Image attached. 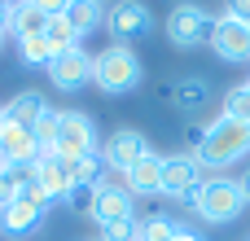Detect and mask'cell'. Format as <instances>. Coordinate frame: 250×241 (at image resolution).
Masks as SVG:
<instances>
[{
  "instance_id": "6da1fadb",
  "label": "cell",
  "mask_w": 250,
  "mask_h": 241,
  "mask_svg": "<svg viewBox=\"0 0 250 241\" xmlns=\"http://www.w3.org/2000/svg\"><path fill=\"white\" fill-rule=\"evenodd\" d=\"M193 158H198L202 171H211V176H220V171H229L233 162L250 158V123H237V119H229V114L211 119V123L202 127V141H198Z\"/></svg>"
},
{
  "instance_id": "7a4b0ae2",
  "label": "cell",
  "mask_w": 250,
  "mask_h": 241,
  "mask_svg": "<svg viewBox=\"0 0 250 241\" xmlns=\"http://www.w3.org/2000/svg\"><path fill=\"white\" fill-rule=\"evenodd\" d=\"M141 79H145V66L132 44H105L101 53H92V83L105 97H127L141 88Z\"/></svg>"
},
{
  "instance_id": "3957f363",
  "label": "cell",
  "mask_w": 250,
  "mask_h": 241,
  "mask_svg": "<svg viewBox=\"0 0 250 241\" xmlns=\"http://www.w3.org/2000/svg\"><path fill=\"white\" fill-rule=\"evenodd\" d=\"M193 211H198V220H202V224H215V228L233 224V220L246 211L242 180H237V176H229V171L207 176V180H202V189L193 193Z\"/></svg>"
},
{
  "instance_id": "277c9868",
  "label": "cell",
  "mask_w": 250,
  "mask_h": 241,
  "mask_svg": "<svg viewBox=\"0 0 250 241\" xmlns=\"http://www.w3.org/2000/svg\"><path fill=\"white\" fill-rule=\"evenodd\" d=\"M215 22H220V18H215L211 9H202V4H193V0H180V4H171V9H167L163 31H167V44H171V48L193 53V48L211 44Z\"/></svg>"
},
{
  "instance_id": "5b68a950",
  "label": "cell",
  "mask_w": 250,
  "mask_h": 241,
  "mask_svg": "<svg viewBox=\"0 0 250 241\" xmlns=\"http://www.w3.org/2000/svg\"><path fill=\"white\" fill-rule=\"evenodd\" d=\"M154 9L145 0H119L105 9V35L110 44H136V40H149L154 35Z\"/></svg>"
},
{
  "instance_id": "8992f818",
  "label": "cell",
  "mask_w": 250,
  "mask_h": 241,
  "mask_svg": "<svg viewBox=\"0 0 250 241\" xmlns=\"http://www.w3.org/2000/svg\"><path fill=\"white\" fill-rule=\"evenodd\" d=\"M92 149H101L97 123H92L83 110H62V127H57V149H53V154H62L66 162H75V158H83V154H92Z\"/></svg>"
},
{
  "instance_id": "52a82bcc",
  "label": "cell",
  "mask_w": 250,
  "mask_h": 241,
  "mask_svg": "<svg viewBox=\"0 0 250 241\" xmlns=\"http://www.w3.org/2000/svg\"><path fill=\"white\" fill-rule=\"evenodd\" d=\"M202 162L193 158V154H171V158H163V198H171V202H185V206H193V193L202 189Z\"/></svg>"
},
{
  "instance_id": "ba28073f",
  "label": "cell",
  "mask_w": 250,
  "mask_h": 241,
  "mask_svg": "<svg viewBox=\"0 0 250 241\" xmlns=\"http://www.w3.org/2000/svg\"><path fill=\"white\" fill-rule=\"evenodd\" d=\"M154 149H149V141H145V132H136V127H114L105 141H101V158L110 162V171H132L141 158H149Z\"/></svg>"
},
{
  "instance_id": "9c48e42d",
  "label": "cell",
  "mask_w": 250,
  "mask_h": 241,
  "mask_svg": "<svg viewBox=\"0 0 250 241\" xmlns=\"http://www.w3.org/2000/svg\"><path fill=\"white\" fill-rule=\"evenodd\" d=\"M163 101H167L176 114L193 119V114H202V110L211 105V83H207V75H176V79H167Z\"/></svg>"
},
{
  "instance_id": "30bf717a",
  "label": "cell",
  "mask_w": 250,
  "mask_h": 241,
  "mask_svg": "<svg viewBox=\"0 0 250 241\" xmlns=\"http://www.w3.org/2000/svg\"><path fill=\"white\" fill-rule=\"evenodd\" d=\"M48 79H53L57 92H79V88H88V83H92V53H88L83 44L57 53L53 66H48Z\"/></svg>"
},
{
  "instance_id": "8fae6325",
  "label": "cell",
  "mask_w": 250,
  "mask_h": 241,
  "mask_svg": "<svg viewBox=\"0 0 250 241\" xmlns=\"http://www.w3.org/2000/svg\"><path fill=\"white\" fill-rule=\"evenodd\" d=\"M88 215L97 220V228H110V224H127V220H136V198L123 189V184H101L97 193H92V206H88Z\"/></svg>"
},
{
  "instance_id": "7c38bea8",
  "label": "cell",
  "mask_w": 250,
  "mask_h": 241,
  "mask_svg": "<svg viewBox=\"0 0 250 241\" xmlns=\"http://www.w3.org/2000/svg\"><path fill=\"white\" fill-rule=\"evenodd\" d=\"M211 48L220 61H233V66H246L250 61V22H237V18H224L215 22V35H211Z\"/></svg>"
},
{
  "instance_id": "4fadbf2b",
  "label": "cell",
  "mask_w": 250,
  "mask_h": 241,
  "mask_svg": "<svg viewBox=\"0 0 250 241\" xmlns=\"http://www.w3.org/2000/svg\"><path fill=\"white\" fill-rule=\"evenodd\" d=\"M31 180L44 189V198L48 202H62L70 189H75V176H70V162L62 158V154H40L35 162H31Z\"/></svg>"
},
{
  "instance_id": "5bb4252c",
  "label": "cell",
  "mask_w": 250,
  "mask_h": 241,
  "mask_svg": "<svg viewBox=\"0 0 250 241\" xmlns=\"http://www.w3.org/2000/svg\"><path fill=\"white\" fill-rule=\"evenodd\" d=\"M48 206L53 202H26V198H18L13 206L0 211V233L4 237H35L44 228V220H48Z\"/></svg>"
},
{
  "instance_id": "9a60e30c",
  "label": "cell",
  "mask_w": 250,
  "mask_h": 241,
  "mask_svg": "<svg viewBox=\"0 0 250 241\" xmlns=\"http://www.w3.org/2000/svg\"><path fill=\"white\" fill-rule=\"evenodd\" d=\"M40 154L44 149H40V141H35V132L26 123H4V132H0V158L9 167H31Z\"/></svg>"
},
{
  "instance_id": "2e32d148",
  "label": "cell",
  "mask_w": 250,
  "mask_h": 241,
  "mask_svg": "<svg viewBox=\"0 0 250 241\" xmlns=\"http://www.w3.org/2000/svg\"><path fill=\"white\" fill-rule=\"evenodd\" d=\"M123 189H127L132 198H163V158L149 154V158H141L132 171H123Z\"/></svg>"
},
{
  "instance_id": "e0dca14e",
  "label": "cell",
  "mask_w": 250,
  "mask_h": 241,
  "mask_svg": "<svg viewBox=\"0 0 250 241\" xmlns=\"http://www.w3.org/2000/svg\"><path fill=\"white\" fill-rule=\"evenodd\" d=\"M44 26H48V13H40L31 0H13V22H9L13 40H35L44 35Z\"/></svg>"
},
{
  "instance_id": "ac0fdd59",
  "label": "cell",
  "mask_w": 250,
  "mask_h": 241,
  "mask_svg": "<svg viewBox=\"0 0 250 241\" xmlns=\"http://www.w3.org/2000/svg\"><path fill=\"white\" fill-rule=\"evenodd\" d=\"M70 176H75V184H83V189H101V184H110V162L101 158V149H92V154H83V158H75L70 162Z\"/></svg>"
},
{
  "instance_id": "d6986e66",
  "label": "cell",
  "mask_w": 250,
  "mask_h": 241,
  "mask_svg": "<svg viewBox=\"0 0 250 241\" xmlns=\"http://www.w3.org/2000/svg\"><path fill=\"white\" fill-rule=\"evenodd\" d=\"M66 22H70V26H75V35L83 40V35H92V31H101V26H105V4H97V0H70Z\"/></svg>"
},
{
  "instance_id": "ffe728a7",
  "label": "cell",
  "mask_w": 250,
  "mask_h": 241,
  "mask_svg": "<svg viewBox=\"0 0 250 241\" xmlns=\"http://www.w3.org/2000/svg\"><path fill=\"white\" fill-rule=\"evenodd\" d=\"M189 224L171 220V215H149V220H136V241H180Z\"/></svg>"
},
{
  "instance_id": "44dd1931",
  "label": "cell",
  "mask_w": 250,
  "mask_h": 241,
  "mask_svg": "<svg viewBox=\"0 0 250 241\" xmlns=\"http://www.w3.org/2000/svg\"><path fill=\"white\" fill-rule=\"evenodd\" d=\"M48 110V101H44V92H35V88H26V92H18L9 105H4V114H9V123H35L40 114Z\"/></svg>"
},
{
  "instance_id": "7402d4cb",
  "label": "cell",
  "mask_w": 250,
  "mask_h": 241,
  "mask_svg": "<svg viewBox=\"0 0 250 241\" xmlns=\"http://www.w3.org/2000/svg\"><path fill=\"white\" fill-rule=\"evenodd\" d=\"M44 40H48V48H53V53H66V48H79V44H83V40L75 35V26L66 22V13H62V18H48Z\"/></svg>"
},
{
  "instance_id": "603a6c76",
  "label": "cell",
  "mask_w": 250,
  "mask_h": 241,
  "mask_svg": "<svg viewBox=\"0 0 250 241\" xmlns=\"http://www.w3.org/2000/svg\"><path fill=\"white\" fill-rule=\"evenodd\" d=\"M18 57H22V66H35V70H48L57 53L48 48V40H44V35H35V40H18Z\"/></svg>"
},
{
  "instance_id": "cb8c5ba5",
  "label": "cell",
  "mask_w": 250,
  "mask_h": 241,
  "mask_svg": "<svg viewBox=\"0 0 250 241\" xmlns=\"http://www.w3.org/2000/svg\"><path fill=\"white\" fill-rule=\"evenodd\" d=\"M57 127H62V110H53V105L31 123V132H35V141H40V149H44V154H53V149H57Z\"/></svg>"
},
{
  "instance_id": "d4e9b609",
  "label": "cell",
  "mask_w": 250,
  "mask_h": 241,
  "mask_svg": "<svg viewBox=\"0 0 250 241\" xmlns=\"http://www.w3.org/2000/svg\"><path fill=\"white\" fill-rule=\"evenodd\" d=\"M224 114L237 119V123H250V88L246 83H237V88L224 92Z\"/></svg>"
},
{
  "instance_id": "484cf974",
  "label": "cell",
  "mask_w": 250,
  "mask_h": 241,
  "mask_svg": "<svg viewBox=\"0 0 250 241\" xmlns=\"http://www.w3.org/2000/svg\"><path fill=\"white\" fill-rule=\"evenodd\" d=\"M97 237H101V241H136V220H127V224H110V228H101Z\"/></svg>"
},
{
  "instance_id": "4316f807",
  "label": "cell",
  "mask_w": 250,
  "mask_h": 241,
  "mask_svg": "<svg viewBox=\"0 0 250 241\" xmlns=\"http://www.w3.org/2000/svg\"><path fill=\"white\" fill-rule=\"evenodd\" d=\"M92 193H97V189H83V184H75V189H70L62 202H66L70 211H88V206H92Z\"/></svg>"
},
{
  "instance_id": "83f0119b",
  "label": "cell",
  "mask_w": 250,
  "mask_h": 241,
  "mask_svg": "<svg viewBox=\"0 0 250 241\" xmlns=\"http://www.w3.org/2000/svg\"><path fill=\"white\" fill-rule=\"evenodd\" d=\"M224 18H237V22H250V0H224Z\"/></svg>"
},
{
  "instance_id": "f1b7e54d",
  "label": "cell",
  "mask_w": 250,
  "mask_h": 241,
  "mask_svg": "<svg viewBox=\"0 0 250 241\" xmlns=\"http://www.w3.org/2000/svg\"><path fill=\"white\" fill-rule=\"evenodd\" d=\"M40 13H48V18H62L66 9H70V0H31Z\"/></svg>"
},
{
  "instance_id": "f546056e",
  "label": "cell",
  "mask_w": 250,
  "mask_h": 241,
  "mask_svg": "<svg viewBox=\"0 0 250 241\" xmlns=\"http://www.w3.org/2000/svg\"><path fill=\"white\" fill-rule=\"evenodd\" d=\"M9 22H13V4H0V35H9Z\"/></svg>"
},
{
  "instance_id": "4dcf8cb0",
  "label": "cell",
  "mask_w": 250,
  "mask_h": 241,
  "mask_svg": "<svg viewBox=\"0 0 250 241\" xmlns=\"http://www.w3.org/2000/svg\"><path fill=\"white\" fill-rule=\"evenodd\" d=\"M237 180H242V193H246V206H250V167L242 171V176H237Z\"/></svg>"
},
{
  "instance_id": "1f68e13d",
  "label": "cell",
  "mask_w": 250,
  "mask_h": 241,
  "mask_svg": "<svg viewBox=\"0 0 250 241\" xmlns=\"http://www.w3.org/2000/svg\"><path fill=\"white\" fill-rule=\"evenodd\" d=\"M180 241H207V237H202L198 228H185V237H180Z\"/></svg>"
},
{
  "instance_id": "d6a6232c",
  "label": "cell",
  "mask_w": 250,
  "mask_h": 241,
  "mask_svg": "<svg viewBox=\"0 0 250 241\" xmlns=\"http://www.w3.org/2000/svg\"><path fill=\"white\" fill-rule=\"evenodd\" d=\"M4 123H9V114H4V105H0V132H4Z\"/></svg>"
},
{
  "instance_id": "836d02e7",
  "label": "cell",
  "mask_w": 250,
  "mask_h": 241,
  "mask_svg": "<svg viewBox=\"0 0 250 241\" xmlns=\"http://www.w3.org/2000/svg\"><path fill=\"white\" fill-rule=\"evenodd\" d=\"M97 4H105V9H110V4H119V0H97Z\"/></svg>"
},
{
  "instance_id": "e575fe53",
  "label": "cell",
  "mask_w": 250,
  "mask_h": 241,
  "mask_svg": "<svg viewBox=\"0 0 250 241\" xmlns=\"http://www.w3.org/2000/svg\"><path fill=\"white\" fill-rule=\"evenodd\" d=\"M4 167H9V162H4V158H0V171H4Z\"/></svg>"
},
{
  "instance_id": "d590c367",
  "label": "cell",
  "mask_w": 250,
  "mask_h": 241,
  "mask_svg": "<svg viewBox=\"0 0 250 241\" xmlns=\"http://www.w3.org/2000/svg\"><path fill=\"white\" fill-rule=\"evenodd\" d=\"M83 241H101V237H83Z\"/></svg>"
},
{
  "instance_id": "8d00e7d4",
  "label": "cell",
  "mask_w": 250,
  "mask_h": 241,
  "mask_svg": "<svg viewBox=\"0 0 250 241\" xmlns=\"http://www.w3.org/2000/svg\"><path fill=\"white\" fill-rule=\"evenodd\" d=\"M0 4H13V0H0Z\"/></svg>"
},
{
  "instance_id": "74e56055",
  "label": "cell",
  "mask_w": 250,
  "mask_h": 241,
  "mask_svg": "<svg viewBox=\"0 0 250 241\" xmlns=\"http://www.w3.org/2000/svg\"><path fill=\"white\" fill-rule=\"evenodd\" d=\"M246 88H250V75H246Z\"/></svg>"
},
{
  "instance_id": "f35d334b",
  "label": "cell",
  "mask_w": 250,
  "mask_h": 241,
  "mask_svg": "<svg viewBox=\"0 0 250 241\" xmlns=\"http://www.w3.org/2000/svg\"><path fill=\"white\" fill-rule=\"evenodd\" d=\"M176 4H180V0H176Z\"/></svg>"
},
{
  "instance_id": "ab89813d",
  "label": "cell",
  "mask_w": 250,
  "mask_h": 241,
  "mask_svg": "<svg viewBox=\"0 0 250 241\" xmlns=\"http://www.w3.org/2000/svg\"><path fill=\"white\" fill-rule=\"evenodd\" d=\"M0 40H4V35H0Z\"/></svg>"
},
{
  "instance_id": "60d3db41",
  "label": "cell",
  "mask_w": 250,
  "mask_h": 241,
  "mask_svg": "<svg viewBox=\"0 0 250 241\" xmlns=\"http://www.w3.org/2000/svg\"><path fill=\"white\" fill-rule=\"evenodd\" d=\"M246 241H250V237H246Z\"/></svg>"
}]
</instances>
